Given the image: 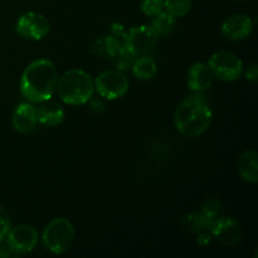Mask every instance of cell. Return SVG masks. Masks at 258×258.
Returning a JSON list of instances; mask_svg holds the SVG:
<instances>
[{
  "label": "cell",
  "mask_w": 258,
  "mask_h": 258,
  "mask_svg": "<svg viewBox=\"0 0 258 258\" xmlns=\"http://www.w3.org/2000/svg\"><path fill=\"white\" fill-rule=\"evenodd\" d=\"M10 228H12V222H10L9 216L5 209L0 206V242L5 241Z\"/></svg>",
  "instance_id": "24"
},
{
  "label": "cell",
  "mask_w": 258,
  "mask_h": 258,
  "mask_svg": "<svg viewBox=\"0 0 258 258\" xmlns=\"http://www.w3.org/2000/svg\"><path fill=\"white\" fill-rule=\"evenodd\" d=\"M175 25V18L168 12H161L158 15H155L151 22V27L154 28L159 35H169L174 29Z\"/></svg>",
  "instance_id": "19"
},
{
  "label": "cell",
  "mask_w": 258,
  "mask_h": 258,
  "mask_svg": "<svg viewBox=\"0 0 258 258\" xmlns=\"http://www.w3.org/2000/svg\"><path fill=\"white\" fill-rule=\"evenodd\" d=\"M134 76L139 80L148 81L151 80L154 76L158 72V66L156 62L151 57L148 55H139V58H136L133 63V67H131Z\"/></svg>",
  "instance_id": "17"
},
{
  "label": "cell",
  "mask_w": 258,
  "mask_h": 258,
  "mask_svg": "<svg viewBox=\"0 0 258 258\" xmlns=\"http://www.w3.org/2000/svg\"><path fill=\"white\" fill-rule=\"evenodd\" d=\"M43 243L55 254L67 252L75 241V228L67 218H54L43 231Z\"/></svg>",
  "instance_id": "4"
},
{
  "label": "cell",
  "mask_w": 258,
  "mask_h": 258,
  "mask_svg": "<svg viewBox=\"0 0 258 258\" xmlns=\"http://www.w3.org/2000/svg\"><path fill=\"white\" fill-rule=\"evenodd\" d=\"M211 241H212L211 232H201L198 236V239H197V242H198L201 246H207V244L211 243Z\"/></svg>",
  "instance_id": "26"
},
{
  "label": "cell",
  "mask_w": 258,
  "mask_h": 258,
  "mask_svg": "<svg viewBox=\"0 0 258 258\" xmlns=\"http://www.w3.org/2000/svg\"><path fill=\"white\" fill-rule=\"evenodd\" d=\"M122 45L133 55H144L151 52L156 47L159 40V34L154 30L151 25H138L122 35Z\"/></svg>",
  "instance_id": "5"
},
{
  "label": "cell",
  "mask_w": 258,
  "mask_h": 258,
  "mask_svg": "<svg viewBox=\"0 0 258 258\" xmlns=\"http://www.w3.org/2000/svg\"><path fill=\"white\" fill-rule=\"evenodd\" d=\"M253 30V22L244 14H234L227 18L221 27V33L228 40H243Z\"/></svg>",
  "instance_id": "11"
},
{
  "label": "cell",
  "mask_w": 258,
  "mask_h": 258,
  "mask_svg": "<svg viewBox=\"0 0 258 258\" xmlns=\"http://www.w3.org/2000/svg\"><path fill=\"white\" fill-rule=\"evenodd\" d=\"M141 12L148 17H155L164 10L163 0H143L141 2Z\"/></svg>",
  "instance_id": "22"
},
{
  "label": "cell",
  "mask_w": 258,
  "mask_h": 258,
  "mask_svg": "<svg viewBox=\"0 0 258 258\" xmlns=\"http://www.w3.org/2000/svg\"><path fill=\"white\" fill-rule=\"evenodd\" d=\"M211 234L223 246L236 247L241 241L242 229L232 217H217L212 223Z\"/></svg>",
  "instance_id": "10"
},
{
  "label": "cell",
  "mask_w": 258,
  "mask_h": 258,
  "mask_svg": "<svg viewBox=\"0 0 258 258\" xmlns=\"http://www.w3.org/2000/svg\"><path fill=\"white\" fill-rule=\"evenodd\" d=\"M111 32H112V35H115V37H122L125 34V27L120 24V23H113L111 25Z\"/></svg>",
  "instance_id": "27"
},
{
  "label": "cell",
  "mask_w": 258,
  "mask_h": 258,
  "mask_svg": "<svg viewBox=\"0 0 258 258\" xmlns=\"http://www.w3.org/2000/svg\"><path fill=\"white\" fill-rule=\"evenodd\" d=\"M208 66L214 77L224 82H233L238 80L243 72L242 60L228 50H219L212 54Z\"/></svg>",
  "instance_id": "6"
},
{
  "label": "cell",
  "mask_w": 258,
  "mask_h": 258,
  "mask_svg": "<svg viewBox=\"0 0 258 258\" xmlns=\"http://www.w3.org/2000/svg\"><path fill=\"white\" fill-rule=\"evenodd\" d=\"M38 122L44 126H58L64 120V110L62 106L55 101L49 100L40 102V106L37 108Z\"/></svg>",
  "instance_id": "14"
},
{
  "label": "cell",
  "mask_w": 258,
  "mask_h": 258,
  "mask_svg": "<svg viewBox=\"0 0 258 258\" xmlns=\"http://www.w3.org/2000/svg\"><path fill=\"white\" fill-rule=\"evenodd\" d=\"M134 57H135V55L131 54V53L122 45L120 52H118L112 59H113V63H115L116 68H117V71L123 72V71L131 70L134 60H135L134 59Z\"/></svg>",
  "instance_id": "21"
},
{
  "label": "cell",
  "mask_w": 258,
  "mask_h": 258,
  "mask_svg": "<svg viewBox=\"0 0 258 258\" xmlns=\"http://www.w3.org/2000/svg\"><path fill=\"white\" fill-rule=\"evenodd\" d=\"M213 113L209 102L202 93L194 92L184 98L174 113L176 130L188 138H197L206 133L212 123Z\"/></svg>",
  "instance_id": "2"
},
{
  "label": "cell",
  "mask_w": 258,
  "mask_h": 258,
  "mask_svg": "<svg viewBox=\"0 0 258 258\" xmlns=\"http://www.w3.org/2000/svg\"><path fill=\"white\" fill-rule=\"evenodd\" d=\"M58 71L54 63L45 58L30 63L20 77V93L32 103L49 100L55 92Z\"/></svg>",
  "instance_id": "1"
},
{
  "label": "cell",
  "mask_w": 258,
  "mask_h": 258,
  "mask_svg": "<svg viewBox=\"0 0 258 258\" xmlns=\"http://www.w3.org/2000/svg\"><path fill=\"white\" fill-rule=\"evenodd\" d=\"M239 175L247 183L256 184L258 180V155L254 150H247L239 156L238 163Z\"/></svg>",
  "instance_id": "15"
},
{
  "label": "cell",
  "mask_w": 258,
  "mask_h": 258,
  "mask_svg": "<svg viewBox=\"0 0 258 258\" xmlns=\"http://www.w3.org/2000/svg\"><path fill=\"white\" fill-rule=\"evenodd\" d=\"M13 126L20 134H28L35 128L38 123L37 108L32 103L23 102L15 107L13 112Z\"/></svg>",
  "instance_id": "12"
},
{
  "label": "cell",
  "mask_w": 258,
  "mask_h": 258,
  "mask_svg": "<svg viewBox=\"0 0 258 258\" xmlns=\"http://www.w3.org/2000/svg\"><path fill=\"white\" fill-rule=\"evenodd\" d=\"M213 221L214 219L208 218V217H206L202 213H189L183 217L181 223L189 231L201 233V232H211Z\"/></svg>",
  "instance_id": "18"
},
{
  "label": "cell",
  "mask_w": 258,
  "mask_h": 258,
  "mask_svg": "<svg viewBox=\"0 0 258 258\" xmlns=\"http://www.w3.org/2000/svg\"><path fill=\"white\" fill-rule=\"evenodd\" d=\"M246 77H247V80H249V81H257V78H258L257 64L251 66V67L248 68V71H247V73H246Z\"/></svg>",
  "instance_id": "28"
},
{
  "label": "cell",
  "mask_w": 258,
  "mask_h": 258,
  "mask_svg": "<svg viewBox=\"0 0 258 258\" xmlns=\"http://www.w3.org/2000/svg\"><path fill=\"white\" fill-rule=\"evenodd\" d=\"M10 257H17L14 252L12 251L7 242H0V258H10Z\"/></svg>",
  "instance_id": "25"
},
{
  "label": "cell",
  "mask_w": 258,
  "mask_h": 258,
  "mask_svg": "<svg viewBox=\"0 0 258 258\" xmlns=\"http://www.w3.org/2000/svg\"><path fill=\"white\" fill-rule=\"evenodd\" d=\"M234 2H242V0H234Z\"/></svg>",
  "instance_id": "29"
},
{
  "label": "cell",
  "mask_w": 258,
  "mask_h": 258,
  "mask_svg": "<svg viewBox=\"0 0 258 258\" xmlns=\"http://www.w3.org/2000/svg\"><path fill=\"white\" fill-rule=\"evenodd\" d=\"M128 80L121 71H105L95 81L98 95L106 100H117L128 91Z\"/></svg>",
  "instance_id": "7"
},
{
  "label": "cell",
  "mask_w": 258,
  "mask_h": 258,
  "mask_svg": "<svg viewBox=\"0 0 258 258\" xmlns=\"http://www.w3.org/2000/svg\"><path fill=\"white\" fill-rule=\"evenodd\" d=\"M55 91L64 103L81 106L87 103L93 96L95 82L85 71L70 70L58 77Z\"/></svg>",
  "instance_id": "3"
},
{
  "label": "cell",
  "mask_w": 258,
  "mask_h": 258,
  "mask_svg": "<svg viewBox=\"0 0 258 258\" xmlns=\"http://www.w3.org/2000/svg\"><path fill=\"white\" fill-rule=\"evenodd\" d=\"M122 48V43L115 35H106L96 40L92 45V52L100 57H108L112 59Z\"/></svg>",
  "instance_id": "16"
},
{
  "label": "cell",
  "mask_w": 258,
  "mask_h": 258,
  "mask_svg": "<svg viewBox=\"0 0 258 258\" xmlns=\"http://www.w3.org/2000/svg\"><path fill=\"white\" fill-rule=\"evenodd\" d=\"M213 73L206 63H194L188 71V87L193 92L202 93L209 90L213 83Z\"/></svg>",
  "instance_id": "13"
},
{
  "label": "cell",
  "mask_w": 258,
  "mask_h": 258,
  "mask_svg": "<svg viewBox=\"0 0 258 258\" xmlns=\"http://www.w3.org/2000/svg\"><path fill=\"white\" fill-rule=\"evenodd\" d=\"M164 9L174 18H181L190 10L193 0H163Z\"/></svg>",
  "instance_id": "20"
},
{
  "label": "cell",
  "mask_w": 258,
  "mask_h": 258,
  "mask_svg": "<svg viewBox=\"0 0 258 258\" xmlns=\"http://www.w3.org/2000/svg\"><path fill=\"white\" fill-rule=\"evenodd\" d=\"M5 239L15 256L19 257L22 254L29 253L37 247L39 236H38L37 229L33 228L32 226L19 224V226L10 228Z\"/></svg>",
  "instance_id": "9"
},
{
  "label": "cell",
  "mask_w": 258,
  "mask_h": 258,
  "mask_svg": "<svg viewBox=\"0 0 258 258\" xmlns=\"http://www.w3.org/2000/svg\"><path fill=\"white\" fill-rule=\"evenodd\" d=\"M49 22L43 14L37 12L24 13L18 19L15 32L24 39L40 40L49 33Z\"/></svg>",
  "instance_id": "8"
},
{
  "label": "cell",
  "mask_w": 258,
  "mask_h": 258,
  "mask_svg": "<svg viewBox=\"0 0 258 258\" xmlns=\"http://www.w3.org/2000/svg\"><path fill=\"white\" fill-rule=\"evenodd\" d=\"M221 202L218 199H208L206 203L202 207V214H204L206 217L211 219H216L218 217L219 211H221Z\"/></svg>",
  "instance_id": "23"
}]
</instances>
